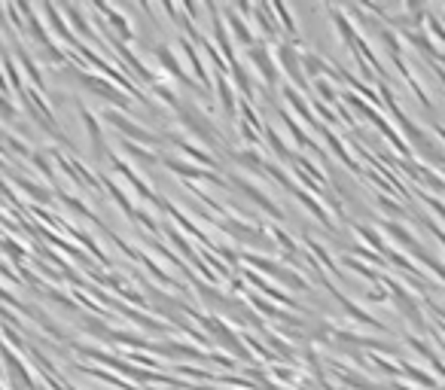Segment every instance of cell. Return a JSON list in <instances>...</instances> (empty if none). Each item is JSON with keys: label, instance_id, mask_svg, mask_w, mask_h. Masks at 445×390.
<instances>
[{"label": "cell", "instance_id": "15", "mask_svg": "<svg viewBox=\"0 0 445 390\" xmlns=\"http://www.w3.org/2000/svg\"><path fill=\"white\" fill-rule=\"evenodd\" d=\"M220 13L229 18V31L235 34V43H241V46H247V49H250V46H253L256 40H253V31H250V22H247V18H241L232 6H222Z\"/></svg>", "mask_w": 445, "mask_h": 390}, {"label": "cell", "instance_id": "16", "mask_svg": "<svg viewBox=\"0 0 445 390\" xmlns=\"http://www.w3.org/2000/svg\"><path fill=\"white\" fill-rule=\"evenodd\" d=\"M253 15H256V25H259V31H263L265 40H277V37H281V27H277L275 15H272V6L268 4L253 6Z\"/></svg>", "mask_w": 445, "mask_h": 390}, {"label": "cell", "instance_id": "13", "mask_svg": "<svg viewBox=\"0 0 445 390\" xmlns=\"http://www.w3.org/2000/svg\"><path fill=\"white\" fill-rule=\"evenodd\" d=\"M80 116H82V122H86V132L92 137V146H95V156H98V159H110L107 141H104V134H101V119L92 113V110H86V107H80Z\"/></svg>", "mask_w": 445, "mask_h": 390}, {"label": "cell", "instance_id": "29", "mask_svg": "<svg viewBox=\"0 0 445 390\" xmlns=\"http://www.w3.org/2000/svg\"><path fill=\"white\" fill-rule=\"evenodd\" d=\"M263 134H265V141L268 144H272V150H275V156H277V159H281V162H293V156L296 153H290V150H287V144L281 141V137H277V132H272V128H263Z\"/></svg>", "mask_w": 445, "mask_h": 390}, {"label": "cell", "instance_id": "21", "mask_svg": "<svg viewBox=\"0 0 445 390\" xmlns=\"http://www.w3.org/2000/svg\"><path fill=\"white\" fill-rule=\"evenodd\" d=\"M382 232H387V235H391V238H394V241H396V244H400L403 250H409V253H412V250L421 244V241L415 238V235H412V232L406 229V226H400V222H382Z\"/></svg>", "mask_w": 445, "mask_h": 390}, {"label": "cell", "instance_id": "4", "mask_svg": "<svg viewBox=\"0 0 445 390\" xmlns=\"http://www.w3.org/2000/svg\"><path fill=\"white\" fill-rule=\"evenodd\" d=\"M275 64H277V70L290 80V86L296 92H302V95L308 92V80H305V73H302V61H299V52H296V43H287V40L277 43Z\"/></svg>", "mask_w": 445, "mask_h": 390}, {"label": "cell", "instance_id": "12", "mask_svg": "<svg viewBox=\"0 0 445 390\" xmlns=\"http://www.w3.org/2000/svg\"><path fill=\"white\" fill-rule=\"evenodd\" d=\"M13 55H15V64L22 68L27 77H31V82H34V92H46L49 86H46V80H43V70H40V64H37L31 55L25 52V46L22 43H13Z\"/></svg>", "mask_w": 445, "mask_h": 390}, {"label": "cell", "instance_id": "36", "mask_svg": "<svg viewBox=\"0 0 445 390\" xmlns=\"http://www.w3.org/2000/svg\"><path fill=\"white\" fill-rule=\"evenodd\" d=\"M180 375H189V378H199V382H217L214 372H208V369H196V366H177Z\"/></svg>", "mask_w": 445, "mask_h": 390}, {"label": "cell", "instance_id": "5", "mask_svg": "<svg viewBox=\"0 0 445 390\" xmlns=\"http://www.w3.org/2000/svg\"><path fill=\"white\" fill-rule=\"evenodd\" d=\"M226 183H229V187H235V189H238L241 195H244L247 201H253L259 210H263V213H268V217H275L277 222H284V220H287V213H284L281 208H277V204H275L272 199H268V195H265L263 189H259L256 183H250L247 177H241L238 171H232L229 177H226Z\"/></svg>", "mask_w": 445, "mask_h": 390}, {"label": "cell", "instance_id": "20", "mask_svg": "<svg viewBox=\"0 0 445 390\" xmlns=\"http://www.w3.org/2000/svg\"><path fill=\"white\" fill-rule=\"evenodd\" d=\"M9 177H13V183L18 189H22L25 195H31L34 201H40V204H49L52 201V192L46 189V187H37L34 180H27V177H22V174H15V171H9Z\"/></svg>", "mask_w": 445, "mask_h": 390}, {"label": "cell", "instance_id": "17", "mask_svg": "<svg viewBox=\"0 0 445 390\" xmlns=\"http://www.w3.org/2000/svg\"><path fill=\"white\" fill-rule=\"evenodd\" d=\"M318 132H320L323 137H327V144L332 146V153H336V159H339V162H345V165H348V168H351V171H357V174H360V171H363V168H360V162H354V159H351V153H348V146H345V141H339V137H336V132H330V128H327V125H320V128H318Z\"/></svg>", "mask_w": 445, "mask_h": 390}, {"label": "cell", "instance_id": "8", "mask_svg": "<svg viewBox=\"0 0 445 390\" xmlns=\"http://www.w3.org/2000/svg\"><path fill=\"white\" fill-rule=\"evenodd\" d=\"M153 58L162 64L168 77L180 80L189 92H205V89H199V82H196V80H189V77H187V70H183V68H180V61L174 58V52H171V46H168V43H156V46H153ZM205 95H208V92H205Z\"/></svg>", "mask_w": 445, "mask_h": 390}, {"label": "cell", "instance_id": "39", "mask_svg": "<svg viewBox=\"0 0 445 390\" xmlns=\"http://www.w3.org/2000/svg\"><path fill=\"white\" fill-rule=\"evenodd\" d=\"M6 92H9V82L4 77V70H0V95H6Z\"/></svg>", "mask_w": 445, "mask_h": 390}, {"label": "cell", "instance_id": "40", "mask_svg": "<svg viewBox=\"0 0 445 390\" xmlns=\"http://www.w3.org/2000/svg\"><path fill=\"white\" fill-rule=\"evenodd\" d=\"M31 390H46V387H43V384H34V387H31Z\"/></svg>", "mask_w": 445, "mask_h": 390}, {"label": "cell", "instance_id": "10", "mask_svg": "<svg viewBox=\"0 0 445 390\" xmlns=\"http://www.w3.org/2000/svg\"><path fill=\"white\" fill-rule=\"evenodd\" d=\"M214 92H217V98H220V107H222V113H226L232 122H238V98H235V89H232V82L226 80V73H217L214 77Z\"/></svg>", "mask_w": 445, "mask_h": 390}, {"label": "cell", "instance_id": "2", "mask_svg": "<svg viewBox=\"0 0 445 390\" xmlns=\"http://www.w3.org/2000/svg\"><path fill=\"white\" fill-rule=\"evenodd\" d=\"M241 263L244 265H253V268H259L263 275H268V277H277L284 287H290V290H299V293H311V284L305 281V277L296 272V268H290V265H284V263H277V259H272V256H259V253H241Z\"/></svg>", "mask_w": 445, "mask_h": 390}, {"label": "cell", "instance_id": "6", "mask_svg": "<svg viewBox=\"0 0 445 390\" xmlns=\"http://www.w3.org/2000/svg\"><path fill=\"white\" fill-rule=\"evenodd\" d=\"M247 61L253 64L256 73L263 77V86L275 92L277 80H281V70H277V64H275V58H272V52H268L263 43H253V46L247 49Z\"/></svg>", "mask_w": 445, "mask_h": 390}, {"label": "cell", "instance_id": "34", "mask_svg": "<svg viewBox=\"0 0 445 390\" xmlns=\"http://www.w3.org/2000/svg\"><path fill=\"white\" fill-rule=\"evenodd\" d=\"M31 162L40 168V174H43L46 180L55 183V171H52V165H49V156H46V153H31Z\"/></svg>", "mask_w": 445, "mask_h": 390}, {"label": "cell", "instance_id": "33", "mask_svg": "<svg viewBox=\"0 0 445 390\" xmlns=\"http://www.w3.org/2000/svg\"><path fill=\"white\" fill-rule=\"evenodd\" d=\"M375 204H378V208H382L384 213H391V217H409V210H406V208H400V204H396V201H391V199H384V195H375Z\"/></svg>", "mask_w": 445, "mask_h": 390}, {"label": "cell", "instance_id": "9", "mask_svg": "<svg viewBox=\"0 0 445 390\" xmlns=\"http://www.w3.org/2000/svg\"><path fill=\"white\" fill-rule=\"evenodd\" d=\"M277 113H281V122H284V128H287V132H290V137H293V141H296V144H299V146H302V150H308V153H314V156H318V159H327V153H323V150H320V146H318V144H314V141H311V137H308V134H305V128H302V125H296V119H293V113H290V110L277 107Z\"/></svg>", "mask_w": 445, "mask_h": 390}, {"label": "cell", "instance_id": "27", "mask_svg": "<svg viewBox=\"0 0 445 390\" xmlns=\"http://www.w3.org/2000/svg\"><path fill=\"white\" fill-rule=\"evenodd\" d=\"M232 80H235V86H238V92H241V95H247L244 101H250V104H253V101H256V95H253V80H250L247 77V70H244V64H232Z\"/></svg>", "mask_w": 445, "mask_h": 390}, {"label": "cell", "instance_id": "30", "mask_svg": "<svg viewBox=\"0 0 445 390\" xmlns=\"http://www.w3.org/2000/svg\"><path fill=\"white\" fill-rule=\"evenodd\" d=\"M153 92H156V98H159L165 107H171V110H180V104H183V101H180V95H177V92H174L171 86H165V82H156V86H153Z\"/></svg>", "mask_w": 445, "mask_h": 390}, {"label": "cell", "instance_id": "28", "mask_svg": "<svg viewBox=\"0 0 445 390\" xmlns=\"http://www.w3.org/2000/svg\"><path fill=\"white\" fill-rule=\"evenodd\" d=\"M0 61H4V68H6V82H9V89H13L15 95H22V92H25V80H22V73H18L15 58L4 52V55H0Z\"/></svg>", "mask_w": 445, "mask_h": 390}, {"label": "cell", "instance_id": "24", "mask_svg": "<svg viewBox=\"0 0 445 390\" xmlns=\"http://www.w3.org/2000/svg\"><path fill=\"white\" fill-rule=\"evenodd\" d=\"M400 369H403V375L409 378L412 384H418V387H424V390H437V387H439V382H437V378H433L430 372H424V369H418L415 363H406V360H403V363H400Z\"/></svg>", "mask_w": 445, "mask_h": 390}, {"label": "cell", "instance_id": "3", "mask_svg": "<svg viewBox=\"0 0 445 390\" xmlns=\"http://www.w3.org/2000/svg\"><path fill=\"white\" fill-rule=\"evenodd\" d=\"M104 122H110L116 128L119 134H123V141H132V144H150L156 146V150H162L165 141H162V134H153V132H146V128H141L137 122H132L125 113H119V110H104Z\"/></svg>", "mask_w": 445, "mask_h": 390}, {"label": "cell", "instance_id": "18", "mask_svg": "<svg viewBox=\"0 0 445 390\" xmlns=\"http://www.w3.org/2000/svg\"><path fill=\"white\" fill-rule=\"evenodd\" d=\"M232 162H238L241 168H247V171H253V174H259V171H265V159L259 156L253 146H247V150H229L226 153Z\"/></svg>", "mask_w": 445, "mask_h": 390}, {"label": "cell", "instance_id": "35", "mask_svg": "<svg viewBox=\"0 0 445 390\" xmlns=\"http://www.w3.org/2000/svg\"><path fill=\"white\" fill-rule=\"evenodd\" d=\"M0 119L4 122H15L18 119V107L9 101V95H0Z\"/></svg>", "mask_w": 445, "mask_h": 390}, {"label": "cell", "instance_id": "41", "mask_svg": "<svg viewBox=\"0 0 445 390\" xmlns=\"http://www.w3.org/2000/svg\"><path fill=\"white\" fill-rule=\"evenodd\" d=\"M437 390H445V387H442V384H439V387H437Z\"/></svg>", "mask_w": 445, "mask_h": 390}, {"label": "cell", "instance_id": "25", "mask_svg": "<svg viewBox=\"0 0 445 390\" xmlns=\"http://www.w3.org/2000/svg\"><path fill=\"white\" fill-rule=\"evenodd\" d=\"M64 9V15H68L70 18V25L73 27H77V31L82 34V37H86V40H95L98 43V37H95V31H92V27H89V18L86 15H82V9L80 6H73V4H68V6H61Z\"/></svg>", "mask_w": 445, "mask_h": 390}, {"label": "cell", "instance_id": "11", "mask_svg": "<svg viewBox=\"0 0 445 390\" xmlns=\"http://www.w3.org/2000/svg\"><path fill=\"white\" fill-rule=\"evenodd\" d=\"M281 95H284V101H287V104H290V110H293V113L299 116L302 122H308V125L314 128V132H318V128H320V122H318V119H314V113H311V107H308V101H305V95H302V92H296V89L290 86V82H287V86L281 89Z\"/></svg>", "mask_w": 445, "mask_h": 390}, {"label": "cell", "instance_id": "32", "mask_svg": "<svg viewBox=\"0 0 445 390\" xmlns=\"http://www.w3.org/2000/svg\"><path fill=\"white\" fill-rule=\"evenodd\" d=\"M341 263H345L348 268H354V272H357L360 277H369V281H372V284H382V275H378V272H372V268H369V265H363V263H360V259H354V256H345V259H341Z\"/></svg>", "mask_w": 445, "mask_h": 390}, {"label": "cell", "instance_id": "14", "mask_svg": "<svg viewBox=\"0 0 445 390\" xmlns=\"http://www.w3.org/2000/svg\"><path fill=\"white\" fill-rule=\"evenodd\" d=\"M40 13L46 15V22H49V27H52V31L58 34V37H61V40L68 43V46H77V43H80V40H77V34H73L70 27H68V22H64V18H61V9H58V6H52V4H43V6H40Z\"/></svg>", "mask_w": 445, "mask_h": 390}, {"label": "cell", "instance_id": "37", "mask_svg": "<svg viewBox=\"0 0 445 390\" xmlns=\"http://www.w3.org/2000/svg\"><path fill=\"white\" fill-rule=\"evenodd\" d=\"M0 250H6V253L15 259V263H18V259H25V256H27L22 247H15V241H13V238H0Z\"/></svg>", "mask_w": 445, "mask_h": 390}, {"label": "cell", "instance_id": "22", "mask_svg": "<svg viewBox=\"0 0 445 390\" xmlns=\"http://www.w3.org/2000/svg\"><path fill=\"white\" fill-rule=\"evenodd\" d=\"M293 195H296V199H299V201L305 204V208H308V210L314 213V217H318V220L323 222V226H327V229L332 232V235H336V226H332V220H330V210H327V208H323V204H320V201H314V199H311V195H308V192H305V189H299V187H296V192H293Z\"/></svg>", "mask_w": 445, "mask_h": 390}, {"label": "cell", "instance_id": "19", "mask_svg": "<svg viewBox=\"0 0 445 390\" xmlns=\"http://www.w3.org/2000/svg\"><path fill=\"white\" fill-rule=\"evenodd\" d=\"M119 146H123V153H125V156H132L134 162H141L146 171H150V168H156V165H162V156L156 153V150H141V146H137V144H132V141H123Z\"/></svg>", "mask_w": 445, "mask_h": 390}, {"label": "cell", "instance_id": "31", "mask_svg": "<svg viewBox=\"0 0 445 390\" xmlns=\"http://www.w3.org/2000/svg\"><path fill=\"white\" fill-rule=\"evenodd\" d=\"M265 174H272V177H275L277 183H281V187H284L287 192H296V183L290 180V174H287L277 162H265Z\"/></svg>", "mask_w": 445, "mask_h": 390}, {"label": "cell", "instance_id": "26", "mask_svg": "<svg viewBox=\"0 0 445 390\" xmlns=\"http://www.w3.org/2000/svg\"><path fill=\"white\" fill-rule=\"evenodd\" d=\"M351 229H354L360 238H366V241H369V247H372V250H378V256H387V253H391V244H384V238L378 235L375 229H369V226H360V222H351Z\"/></svg>", "mask_w": 445, "mask_h": 390}, {"label": "cell", "instance_id": "1", "mask_svg": "<svg viewBox=\"0 0 445 390\" xmlns=\"http://www.w3.org/2000/svg\"><path fill=\"white\" fill-rule=\"evenodd\" d=\"M177 122L187 128V132L192 137H199V144L205 146H226V137L220 134V128L214 125V119H211L208 113H201V110L192 104V101H183L180 110H177Z\"/></svg>", "mask_w": 445, "mask_h": 390}, {"label": "cell", "instance_id": "23", "mask_svg": "<svg viewBox=\"0 0 445 390\" xmlns=\"http://www.w3.org/2000/svg\"><path fill=\"white\" fill-rule=\"evenodd\" d=\"M263 336H265V348H268V351H272V354H275V357H281V360H296V357H299V351H296L293 345H287V341H284L281 336H277V332H272V329H265V332H263Z\"/></svg>", "mask_w": 445, "mask_h": 390}, {"label": "cell", "instance_id": "38", "mask_svg": "<svg viewBox=\"0 0 445 390\" xmlns=\"http://www.w3.org/2000/svg\"><path fill=\"white\" fill-rule=\"evenodd\" d=\"M424 226H427V229L433 232V235H437V241H439V244L445 247V232H442V229L437 226V222H433V220H424Z\"/></svg>", "mask_w": 445, "mask_h": 390}, {"label": "cell", "instance_id": "7", "mask_svg": "<svg viewBox=\"0 0 445 390\" xmlns=\"http://www.w3.org/2000/svg\"><path fill=\"white\" fill-rule=\"evenodd\" d=\"M159 156H162L165 168L174 171V174H180V177H187V183H192V180H211V183H220V187H229L222 174H214V171H208V168H199V165H189V162L174 159V156H165V153H159Z\"/></svg>", "mask_w": 445, "mask_h": 390}, {"label": "cell", "instance_id": "42", "mask_svg": "<svg viewBox=\"0 0 445 390\" xmlns=\"http://www.w3.org/2000/svg\"><path fill=\"white\" fill-rule=\"evenodd\" d=\"M0 168H4V162H0Z\"/></svg>", "mask_w": 445, "mask_h": 390}]
</instances>
